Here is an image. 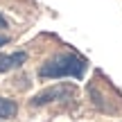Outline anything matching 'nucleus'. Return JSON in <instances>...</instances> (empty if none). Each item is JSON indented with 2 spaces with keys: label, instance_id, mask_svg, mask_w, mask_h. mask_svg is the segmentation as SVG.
Wrapping results in <instances>:
<instances>
[{
  "label": "nucleus",
  "instance_id": "1",
  "mask_svg": "<svg viewBox=\"0 0 122 122\" xmlns=\"http://www.w3.org/2000/svg\"><path fill=\"white\" fill-rule=\"evenodd\" d=\"M86 66H88V61L84 57H79L75 52H63V54H57V57L45 61L39 68V77H43V79H59V77L81 79Z\"/></svg>",
  "mask_w": 122,
  "mask_h": 122
},
{
  "label": "nucleus",
  "instance_id": "2",
  "mask_svg": "<svg viewBox=\"0 0 122 122\" xmlns=\"http://www.w3.org/2000/svg\"><path fill=\"white\" fill-rule=\"evenodd\" d=\"M70 97H75V86H70V84H54L52 88H45L39 95H34L30 100V104L32 106H45L50 102H61V100H70Z\"/></svg>",
  "mask_w": 122,
  "mask_h": 122
},
{
  "label": "nucleus",
  "instance_id": "3",
  "mask_svg": "<svg viewBox=\"0 0 122 122\" xmlns=\"http://www.w3.org/2000/svg\"><path fill=\"white\" fill-rule=\"evenodd\" d=\"M25 61H27V52H14V54L0 52V72H9L14 68H20Z\"/></svg>",
  "mask_w": 122,
  "mask_h": 122
},
{
  "label": "nucleus",
  "instance_id": "4",
  "mask_svg": "<svg viewBox=\"0 0 122 122\" xmlns=\"http://www.w3.org/2000/svg\"><path fill=\"white\" fill-rule=\"evenodd\" d=\"M18 113V104L7 97H0V120H7V118H14Z\"/></svg>",
  "mask_w": 122,
  "mask_h": 122
},
{
  "label": "nucleus",
  "instance_id": "5",
  "mask_svg": "<svg viewBox=\"0 0 122 122\" xmlns=\"http://www.w3.org/2000/svg\"><path fill=\"white\" fill-rule=\"evenodd\" d=\"M5 43H9V36L7 34H0V45H5Z\"/></svg>",
  "mask_w": 122,
  "mask_h": 122
},
{
  "label": "nucleus",
  "instance_id": "6",
  "mask_svg": "<svg viewBox=\"0 0 122 122\" xmlns=\"http://www.w3.org/2000/svg\"><path fill=\"white\" fill-rule=\"evenodd\" d=\"M2 27H7V18H5L2 14H0V30H2Z\"/></svg>",
  "mask_w": 122,
  "mask_h": 122
}]
</instances>
